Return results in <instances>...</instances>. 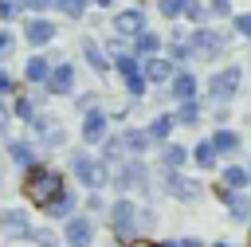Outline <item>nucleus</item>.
Here are the masks:
<instances>
[{"label":"nucleus","instance_id":"nucleus-1","mask_svg":"<svg viewBox=\"0 0 251 247\" xmlns=\"http://www.w3.org/2000/svg\"><path fill=\"white\" fill-rule=\"evenodd\" d=\"M24 192H27V200H35L39 208H47L51 200L63 196V176H59V173H47V169H27Z\"/></svg>","mask_w":251,"mask_h":247},{"label":"nucleus","instance_id":"nucleus-2","mask_svg":"<svg viewBox=\"0 0 251 247\" xmlns=\"http://www.w3.org/2000/svg\"><path fill=\"white\" fill-rule=\"evenodd\" d=\"M75 176L86 184V188H102L106 184V165L86 157V153H75Z\"/></svg>","mask_w":251,"mask_h":247},{"label":"nucleus","instance_id":"nucleus-3","mask_svg":"<svg viewBox=\"0 0 251 247\" xmlns=\"http://www.w3.org/2000/svg\"><path fill=\"white\" fill-rule=\"evenodd\" d=\"M184 47H188L196 59H216V55H224V35H216V31H196Z\"/></svg>","mask_w":251,"mask_h":247},{"label":"nucleus","instance_id":"nucleus-4","mask_svg":"<svg viewBox=\"0 0 251 247\" xmlns=\"http://www.w3.org/2000/svg\"><path fill=\"white\" fill-rule=\"evenodd\" d=\"M208 90H212V98H216V102H227V98L239 90V67H227V71H220V74L212 78V86H208Z\"/></svg>","mask_w":251,"mask_h":247},{"label":"nucleus","instance_id":"nucleus-5","mask_svg":"<svg viewBox=\"0 0 251 247\" xmlns=\"http://www.w3.org/2000/svg\"><path fill=\"white\" fill-rule=\"evenodd\" d=\"M133 212H137V208H133L129 200H122V204H114V212H110V216H114V231H118L122 239H129V235H133V227H137V220H133Z\"/></svg>","mask_w":251,"mask_h":247},{"label":"nucleus","instance_id":"nucleus-6","mask_svg":"<svg viewBox=\"0 0 251 247\" xmlns=\"http://www.w3.org/2000/svg\"><path fill=\"white\" fill-rule=\"evenodd\" d=\"M71 82H75V67H71V63L51 67V74H47V90H51V94H67Z\"/></svg>","mask_w":251,"mask_h":247},{"label":"nucleus","instance_id":"nucleus-7","mask_svg":"<svg viewBox=\"0 0 251 247\" xmlns=\"http://www.w3.org/2000/svg\"><path fill=\"white\" fill-rule=\"evenodd\" d=\"M0 231H4V235H27L31 227H27V216H24V212L4 208V212H0Z\"/></svg>","mask_w":251,"mask_h":247},{"label":"nucleus","instance_id":"nucleus-8","mask_svg":"<svg viewBox=\"0 0 251 247\" xmlns=\"http://www.w3.org/2000/svg\"><path fill=\"white\" fill-rule=\"evenodd\" d=\"M118 71H122V78H126L129 94H141V90H145V78H141V71H137V63H133L129 55H122V59H118Z\"/></svg>","mask_w":251,"mask_h":247},{"label":"nucleus","instance_id":"nucleus-9","mask_svg":"<svg viewBox=\"0 0 251 247\" xmlns=\"http://www.w3.org/2000/svg\"><path fill=\"white\" fill-rule=\"evenodd\" d=\"M165 184H169V192H173L176 200H192V196L200 192V188H196V180H188V176H180V173H169V180H165Z\"/></svg>","mask_w":251,"mask_h":247},{"label":"nucleus","instance_id":"nucleus-10","mask_svg":"<svg viewBox=\"0 0 251 247\" xmlns=\"http://www.w3.org/2000/svg\"><path fill=\"white\" fill-rule=\"evenodd\" d=\"M216 192H220V200L227 204V212H231L235 220H243V216L251 212V200H247L243 192H227V188H216Z\"/></svg>","mask_w":251,"mask_h":247},{"label":"nucleus","instance_id":"nucleus-11","mask_svg":"<svg viewBox=\"0 0 251 247\" xmlns=\"http://www.w3.org/2000/svg\"><path fill=\"white\" fill-rule=\"evenodd\" d=\"M173 74V67H169V59H161V55H153L149 63H145V74L141 78H149V82H165Z\"/></svg>","mask_w":251,"mask_h":247},{"label":"nucleus","instance_id":"nucleus-12","mask_svg":"<svg viewBox=\"0 0 251 247\" xmlns=\"http://www.w3.org/2000/svg\"><path fill=\"white\" fill-rule=\"evenodd\" d=\"M67 243L71 247H86L90 243V223L86 220H71L67 223Z\"/></svg>","mask_w":251,"mask_h":247},{"label":"nucleus","instance_id":"nucleus-13","mask_svg":"<svg viewBox=\"0 0 251 247\" xmlns=\"http://www.w3.org/2000/svg\"><path fill=\"white\" fill-rule=\"evenodd\" d=\"M141 24H145L141 12H122V16L114 20V27H118L122 35H141Z\"/></svg>","mask_w":251,"mask_h":247},{"label":"nucleus","instance_id":"nucleus-14","mask_svg":"<svg viewBox=\"0 0 251 247\" xmlns=\"http://www.w3.org/2000/svg\"><path fill=\"white\" fill-rule=\"evenodd\" d=\"M24 35H27L31 43H47V39L55 35V24H47V20H31V24L24 27Z\"/></svg>","mask_w":251,"mask_h":247},{"label":"nucleus","instance_id":"nucleus-15","mask_svg":"<svg viewBox=\"0 0 251 247\" xmlns=\"http://www.w3.org/2000/svg\"><path fill=\"white\" fill-rule=\"evenodd\" d=\"M145 145H149V133H141V129H126L118 137V149H129V153H141Z\"/></svg>","mask_w":251,"mask_h":247},{"label":"nucleus","instance_id":"nucleus-16","mask_svg":"<svg viewBox=\"0 0 251 247\" xmlns=\"http://www.w3.org/2000/svg\"><path fill=\"white\" fill-rule=\"evenodd\" d=\"M102 133H106V118H102L98 110L86 114V122H82V137H86V141H98Z\"/></svg>","mask_w":251,"mask_h":247},{"label":"nucleus","instance_id":"nucleus-17","mask_svg":"<svg viewBox=\"0 0 251 247\" xmlns=\"http://www.w3.org/2000/svg\"><path fill=\"white\" fill-rule=\"evenodd\" d=\"M173 94H176L180 102H192V94H196V78H192V74H176V78H173Z\"/></svg>","mask_w":251,"mask_h":247},{"label":"nucleus","instance_id":"nucleus-18","mask_svg":"<svg viewBox=\"0 0 251 247\" xmlns=\"http://www.w3.org/2000/svg\"><path fill=\"white\" fill-rule=\"evenodd\" d=\"M118 188H129V184H145V169L141 165H126L122 173H118V180H114Z\"/></svg>","mask_w":251,"mask_h":247},{"label":"nucleus","instance_id":"nucleus-19","mask_svg":"<svg viewBox=\"0 0 251 247\" xmlns=\"http://www.w3.org/2000/svg\"><path fill=\"white\" fill-rule=\"evenodd\" d=\"M47 74H51V67H47V59H43V55L27 59V78H31V82H47Z\"/></svg>","mask_w":251,"mask_h":247},{"label":"nucleus","instance_id":"nucleus-20","mask_svg":"<svg viewBox=\"0 0 251 247\" xmlns=\"http://www.w3.org/2000/svg\"><path fill=\"white\" fill-rule=\"evenodd\" d=\"M247 184V169H224V184L220 188H227V192H239Z\"/></svg>","mask_w":251,"mask_h":247},{"label":"nucleus","instance_id":"nucleus-21","mask_svg":"<svg viewBox=\"0 0 251 247\" xmlns=\"http://www.w3.org/2000/svg\"><path fill=\"white\" fill-rule=\"evenodd\" d=\"M82 51H86V63H90L94 71H106V67H110V63H106V55L98 51V43H94V39H86V43H82Z\"/></svg>","mask_w":251,"mask_h":247},{"label":"nucleus","instance_id":"nucleus-22","mask_svg":"<svg viewBox=\"0 0 251 247\" xmlns=\"http://www.w3.org/2000/svg\"><path fill=\"white\" fill-rule=\"evenodd\" d=\"M212 149H224V153H231V149H239V137H235L231 129H220V133L212 137Z\"/></svg>","mask_w":251,"mask_h":247},{"label":"nucleus","instance_id":"nucleus-23","mask_svg":"<svg viewBox=\"0 0 251 247\" xmlns=\"http://www.w3.org/2000/svg\"><path fill=\"white\" fill-rule=\"evenodd\" d=\"M192 157H196V165H200V169H212V165H216V149H212V141H200Z\"/></svg>","mask_w":251,"mask_h":247},{"label":"nucleus","instance_id":"nucleus-24","mask_svg":"<svg viewBox=\"0 0 251 247\" xmlns=\"http://www.w3.org/2000/svg\"><path fill=\"white\" fill-rule=\"evenodd\" d=\"M184 161H188V149H184V145H169V149H165V165H169V169H180Z\"/></svg>","mask_w":251,"mask_h":247},{"label":"nucleus","instance_id":"nucleus-25","mask_svg":"<svg viewBox=\"0 0 251 247\" xmlns=\"http://www.w3.org/2000/svg\"><path fill=\"white\" fill-rule=\"evenodd\" d=\"M71 208H75V196H71V192H63L59 200H51V204H47V216H67Z\"/></svg>","mask_w":251,"mask_h":247},{"label":"nucleus","instance_id":"nucleus-26","mask_svg":"<svg viewBox=\"0 0 251 247\" xmlns=\"http://www.w3.org/2000/svg\"><path fill=\"white\" fill-rule=\"evenodd\" d=\"M51 4H59V12L71 16V20H78V16L86 12V0H51Z\"/></svg>","mask_w":251,"mask_h":247},{"label":"nucleus","instance_id":"nucleus-27","mask_svg":"<svg viewBox=\"0 0 251 247\" xmlns=\"http://www.w3.org/2000/svg\"><path fill=\"white\" fill-rule=\"evenodd\" d=\"M157 47H161V39H157L153 31H141V35H137V55H153Z\"/></svg>","mask_w":251,"mask_h":247},{"label":"nucleus","instance_id":"nucleus-28","mask_svg":"<svg viewBox=\"0 0 251 247\" xmlns=\"http://www.w3.org/2000/svg\"><path fill=\"white\" fill-rule=\"evenodd\" d=\"M169 129H173V118H165V114H161V118H153L149 137H161V141H165V137H169Z\"/></svg>","mask_w":251,"mask_h":247},{"label":"nucleus","instance_id":"nucleus-29","mask_svg":"<svg viewBox=\"0 0 251 247\" xmlns=\"http://www.w3.org/2000/svg\"><path fill=\"white\" fill-rule=\"evenodd\" d=\"M176 122H184V125L200 122V106H196V102H184V106H180V114H176Z\"/></svg>","mask_w":251,"mask_h":247},{"label":"nucleus","instance_id":"nucleus-30","mask_svg":"<svg viewBox=\"0 0 251 247\" xmlns=\"http://www.w3.org/2000/svg\"><path fill=\"white\" fill-rule=\"evenodd\" d=\"M27 235H31V239H35V243H39V247H55V243H59V239H55V231H51V227H35V231H27Z\"/></svg>","mask_w":251,"mask_h":247},{"label":"nucleus","instance_id":"nucleus-31","mask_svg":"<svg viewBox=\"0 0 251 247\" xmlns=\"http://www.w3.org/2000/svg\"><path fill=\"white\" fill-rule=\"evenodd\" d=\"M12 157H16L20 165H31V145H27V141H12Z\"/></svg>","mask_w":251,"mask_h":247},{"label":"nucleus","instance_id":"nucleus-32","mask_svg":"<svg viewBox=\"0 0 251 247\" xmlns=\"http://www.w3.org/2000/svg\"><path fill=\"white\" fill-rule=\"evenodd\" d=\"M180 12H184L188 20H204V8H200L196 0H184V8H180Z\"/></svg>","mask_w":251,"mask_h":247},{"label":"nucleus","instance_id":"nucleus-33","mask_svg":"<svg viewBox=\"0 0 251 247\" xmlns=\"http://www.w3.org/2000/svg\"><path fill=\"white\" fill-rule=\"evenodd\" d=\"M184 0H161V16H180Z\"/></svg>","mask_w":251,"mask_h":247},{"label":"nucleus","instance_id":"nucleus-34","mask_svg":"<svg viewBox=\"0 0 251 247\" xmlns=\"http://www.w3.org/2000/svg\"><path fill=\"white\" fill-rule=\"evenodd\" d=\"M16 114L31 122V114H35V106H31V98H20V102H16Z\"/></svg>","mask_w":251,"mask_h":247},{"label":"nucleus","instance_id":"nucleus-35","mask_svg":"<svg viewBox=\"0 0 251 247\" xmlns=\"http://www.w3.org/2000/svg\"><path fill=\"white\" fill-rule=\"evenodd\" d=\"M235 27H239V35H251V12L235 16Z\"/></svg>","mask_w":251,"mask_h":247},{"label":"nucleus","instance_id":"nucleus-36","mask_svg":"<svg viewBox=\"0 0 251 247\" xmlns=\"http://www.w3.org/2000/svg\"><path fill=\"white\" fill-rule=\"evenodd\" d=\"M12 47H16V39L8 31H0V55H12Z\"/></svg>","mask_w":251,"mask_h":247},{"label":"nucleus","instance_id":"nucleus-37","mask_svg":"<svg viewBox=\"0 0 251 247\" xmlns=\"http://www.w3.org/2000/svg\"><path fill=\"white\" fill-rule=\"evenodd\" d=\"M27 12H43V8H51V0H20Z\"/></svg>","mask_w":251,"mask_h":247},{"label":"nucleus","instance_id":"nucleus-38","mask_svg":"<svg viewBox=\"0 0 251 247\" xmlns=\"http://www.w3.org/2000/svg\"><path fill=\"white\" fill-rule=\"evenodd\" d=\"M157 247H200L196 239H169V243H157Z\"/></svg>","mask_w":251,"mask_h":247},{"label":"nucleus","instance_id":"nucleus-39","mask_svg":"<svg viewBox=\"0 0 251 247\" xmlns=\"http://www.w3.org/2000/svg\"><path fill=\"white\" fill-rule=\"evenodd\" d=\"M212 12H220V16H227V12H231V4H227V0H212Z\"/></svg>","mask_w":251,"mask_h":247},{"label":"nucleus","instance_id":"nucleus-40","mask_svg":"<svg viewBox=\"0 0 251 247\" xmlns=\"http://www.w3.org/2000/svg\"><path fill=\"white\" fill-rule=\"evenodd\" d=\"M12 12H16V0H0V16H4V20H8V16H12Z\"/></svg>","mask_w":251,"mask_h":247},{"label":"nucleus","instance_id":"nucleus-41","mask_svg":"<svg viewBox=\"0 0 251 247\" xmlns=\"http://www.w3.org/2000/svg\"><path fill=\"white\" fill-rule=\"evenodd\" d=\"M110 55H118V59H122V55H126V43H122V39H114V43H110Z\"/></svg>","mask_w":251,"mask_h":247},{"label":"nucleus","instance_id":"nucleus-42","mask_svg":"<svg viewBox=\"0 0 251 247\" xmlns=\"http://www.w3.org/2000/svg\"><path fill=\"white\" fill-rule=\"evenodd\" d=\"M12 90V78H8V71H0V94H8Z\"/></svg>","mask_w":251,"mask_h":247},{"label":"nucleus","instance_id":"nucleus-43","mask_svg":"<svg viewBox=\"0 0 251 247\" xmlns=\"http://www.w3.org/2000/svg\"><path fill=\"white\" fill-rule=\"evenodd\" d=\"M8 118H12V114H8V110H4V106H0V133H4V129H8Z\"/></svg>","mask_w":251,"mask_h":247},{"label":"nucleus","instance_id":"nucleus-44","mask_svg":"<svg viewBox=\"0 0 251 247\" xmlns=\"http://www.w3.org/2000/svg\"><path fill=\"white\" fill-rule=\"evenodd\" d=\"M94 4H102V8H106V4H114V0H94Z\"/></svg>","mask_w":251,"mask_h":247},{"label":"nucleus","instance_id":"nucleus-45","mask_svg":"<svg viewBox=\"0 0 251 247\" xmlns=\"http://www.w3.org/2000/svg\"><path fill=\"white\" fill-rule=\"evenodd\" d=\"M216 247H227V243H216Z\"/></svg>","mask_w":251,"mask_h":247},{"label":"nucleus","instance_id":"nucleus-46","mask_svg":"<svg viewBox=\"0 0 251 247\" xmlns=\"http://www.w3.org/2000/svg\"><path fill=\"white\" fill-rule=\"evenodd\" d=\"M141 247H153V243H141Z\"/></svg>","mask_w":251,"mask_h":247},{"label":"nucleus","instance_id":"nucleus-47","mask_svg":"<svg viewBox=\"0 0 251 247\" xmlns=\"http://www.w3.org/2000/svg\"><path fill=\"white\" fill-rule=\"evenodd\" d=\"M247 176H251V173H247Z\"/></svg>","mask_w":251,"mask_h":247}]
</instances>
